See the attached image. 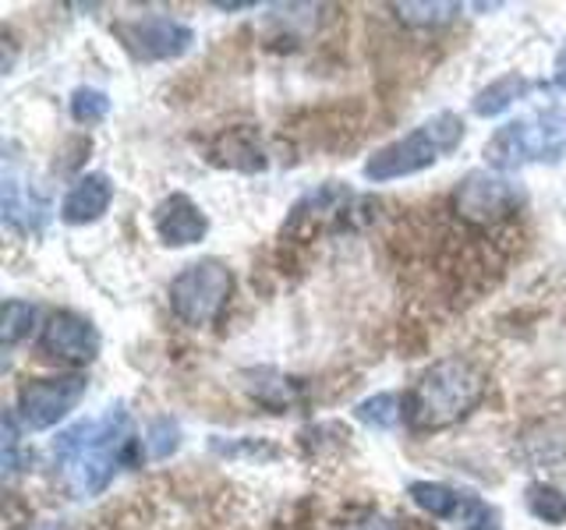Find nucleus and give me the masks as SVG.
Wrapping results in <instances>:
<instances>
[{
  "label": "nucleus",
  "instance_id": "nucleus-1",
  "mask_svg": "<svg viewBox=\"0 0 566 530\" xmlns=\"http://www.w3.org/2000/svg\"><path fill=\"white\" fill-rule=\"evenodd\" d=\"M132 414L124 406H111L96 421H78L53 442V456L64 474L67 488L78 499H93L106 485L114 481L117 467L132 456Z\"/></svg>",
  "mask_w": 566,
  "mask_h": 530
},
{
  "label": "nucleus",
  "instance_id": "nucleus-2",
  "mask_svg": "<svg viewBox=\"0 0 566 530\" xmlns=\"http://www.w3.org/2000/svg\"><path fill=\"white\" fill-rule=\"evenodd\" d=\"M485 393L482 368L468 358H447L424 368V375L407 393V421L418 432H439L464 421Z\"/></svg>",
  "mask_w": 566,
  "mask_h": 530
},
{
  "label": "nucleus",
  "instance_id": "nucleus-3",
  "mask_svg": "<svg viewBox=\"0 0 566 530\" xmlns=\"http://www.w3.org/2000/svg\"><path fill=\"white\" fill-rule=\"evenodd\" d=\"M460 141H464V120L450 110H442L424 124H418L415 131H407L403 138L376 149L365 159L361 170L368 181H376V184L400 181V177H411V173L436 167L442 156L460 146Z\"/></svg>",
  "mask_w": 566,
  "mask_h": 530
},
{
  "label": "nucleus",
  "instance_id": "nucleus-4",
  "mask_svg": "<svg viewBox=\"0 0 566 530\" xmlns=\"http://www.w3.org/2000/svg\"><path fill=\"white\" fill-rule=\"evenodd\" d=\"M485 159L500 173H513L531 163H559L566 159V114L542 110L503 124L489 138Z\"/></svg>",
  "mask_w": 566,
  "mask_h": 530
},
{
  "label": "nucleus",
  "instance_id": "nucleus-5",
  "mask_svg": "<svg viewBox=\"0 0 566 530\" xmlns=\"http://www.w3.org/2000/svg\"><path fill=\"white\" fill-rule=\"evenodd\" d=\"M234 290V276L223 262L217 258H202L185 265L181 273L170 283V308L181 318L185 326L199 329L217 322L220 311L227 308V297Z\"/></svg>",
  "mask_w": 566,
  "mask_h": 530
},
{
  "label": "nucleus",
  "instance_id": "nucleus-6",
  "mask_svg": "<svg viewBox=\"0 0 566 530\" xmlns=\"http://www.w3.org/2000/svg\"><path fill=\"white\" fill-rule=\"evenodd\" d=\"M524 188L521 181H513L510 173L500 170H471L464 181L453 191V212L460 220L478 223V226H492L506 216H513L524 205Z\"/></svg>",
  "mask_w": 566,
  "mask_h": 530
},
{
  "label": "nucleus",
  "instance_id": "nucleus-7",
  "mask_svg": "<svg viewBox=\"0 0 566 530\" xmlns=\"http://www.w3.org/2000/svg\"><path fill=\"white\" fill-rule=\"evenodd\" d=\"M407 495L418 509H424L436 520L457 523V530H500V509L489 506L482 495L460 491L453 485L439 481H411Z\"/></svg>",
  "mask_w": 566,
  "mask_h": 530
},
{
  "label": "nucleus",
  "instance_id": "nucleus-8",
  "mask_svg": "<svg viewBox=\"0 0 566 530\" xmlns=\"http://www.w3.org/2000/svg\"><path fill=\"white\" fill-rule=\"evenodd\" d=\"M85 375H53V379H32L18 389V417L25 428L43 432L64 421L85 396Z\"/></svg>",
  "mask_w": 566,
  "mask_h": 530
},
{
  "label": "nucleus",
  "instance_id": "nucleus-9",
  "mask_svg": "<svg viewBox=\"0 0 566 530\" xmlns=\"http://www.w3.org/2000/svg\"><path fill=\"white\" fill-rule=\"evenodd\" d=\"M114 32L138 61H177L195 43L191 25L167 14H146V18H132V22H117Z\"/></svg>",
  "mask_w": 566,
  "mask_h": 530
},
{
  "label": "nucleus",
  "instance_id": "nucleus-10",
  "mask_svg": "<svg viewBox=\"0 0 566 530\" xmlns=\"http://www.w3.org/2000/svg\"><path fill=\"white\" fill-rule=\"evenodd\" d=\"M40 347L50 358L88 364V361H96V353H99V332L88 318L75 311H53L40 332Z\"/></svg>",
  "mask_w": 566,
  "mask_h": 530
},
{
  "label": "nucleus",
  "instance_id": "nucleus-11",
  "mask_svg": "<svg viewBox=\"0 0 566 530\" xmlns=\"http://www.w3.org/2000/svg\"><path fill=\"white\" fill-rule=\"evenodd\" d=\"M0 194H4V199H0L4 202V223L11 230H18V234H25V237L43 234V226L50 223V199L18 177L11 159L4 163V184H0Z\"/></svg>",
  "mask_w": 566,
  "mask_h": 530
},
{
  "label": "nucleus",
  "instance_id": "nucleus-12",
  "mask_svg": "<svg viewBox=\"0 0 566 530\" xmlns=\"http://www.w3.org/2000/svg\"><path fill=\"white\" fill-rule=\"evenodd\" d=\"M153 226L159 241H164L167 247H188V244H199L206 237V212L195 205L188 194H170V199H164L156 205L153 212Z\"/></svg>",
  "mask_w": 566,
  "mask_h": 530
},
{
  "label": "nucleus",
  "instance_id": "nucleus-13",
  "mask_svg": "<svg viewBox=\"0 0 566 530\" xmlns=\"http://www.w3.org/2000/svg\"><path fill=\"white\" fill-rule=\"evenodd\" d=\"M350 199V191L344 184H318L315 191H308L305 199H301L294 209L287 223H283V234L287 237H312L318 234L329 220H336L344 212V202Z\"/></svg>",
  "mask_w": 566,
  "mask_h": 530
},
{
  "label": "nucleus",
  "instance_id": "nucleus-14",
  "mask_svg": "<svg viewBox=\"0 0 566 530\" xmlns=\"http://www.w3.org/2000/svg\"><path fill=\"white\" fill-rule=\"evenodd\" d=\"M114 202V184L106 173H85L78 177L71 191L64 194L61 202V220L71 226H85V223H96L106 209Z\"/></svg>",
  "mask_w": 566,
  "mask_h": 530
},
{
  "label": "nucleus",
  "instance_id": "nucleus-15",
  "mask_svg": "<svg viewBox=\"0 0 566 530\" xmlns=\"http://www.w3.org/2000/svg\"><path fill=\"white\" fill-rule=\"evenodd\" d=\"M531 88H535V82L513 71V75H503V78L489 82V85L482 88V93L474 96L471 110H474L478 117H500V114H506L517 99H524V96L531 93Z\"/></svg>",
  "mask_w": 566,
  "mask_h": 530
},
{
  "label": "nucleus",
  "instance_id": "nucleus-16",
  "mask_svg": "<svg viewBox=\"0 0 566 530\" xmlns=\"http://www.w3.org/2000/svg\"><path fill=\"white\" fill-rule=\"evenodd\" d=\"M403 414H407L403 400L394 396V393H376V396H368V400H361L358 406H354V417H358L361 424H368V428H376V432L397 428Z\"/></svg>",
  "mask_w": 566,
  "mask_h": 530
},
{
  "label": "nucleus",
  "instance_id": "nucleus-17",
  "mask_svg": "<svg viewBox=\"0 0 566 530\" xmlns=\"http://www.w3.org/2000/svg\"><path fill=\"white\" fill-rule=\"evenodd\" d=\"M35 326V305L29 300H4V318H0V343L14 347L18 340H25Z\"/></svg>",
  "mask_w": 566,
  "mask_h": 530
},
{
  "label": "nucleus",
  "instance_id": "nucleus-18",
  "mask_svg": "<svg viewBox=\"0 0 566 530\" xmlns=\"http://www.w3.org/2000/svg\"><path fill=\"white\" fill-rule=\"evenodd\" d=\"M527 509L545 523H563L566 520V491L545 485V481L527 485Z\"/></svg>",
  "mask_w": 566,
  "mask_h": 530
},
{
  "label": "nucleus",
  "instance_id": "nucleus-19",
  "mask_svg": "<svg viewBox=\"0 0 566 530\" xmlns=\"http://www.w3.org/2000/svg\"><path fill=\"white\" fill-rule=\"evenodd\" d=\"M106 114H111V96L103 88H75L71 93V117L78 124H99Z\"/></svg>",
  "mask_w": 566,
  "mask_h": 530
},
{
  "label": "nucleus",
  "instance_id": "nucleus-20",
  "mask_svg": "<svg viewBox=\"0 0 566 530\" xmlns=\"http://www.w3.org/2000/svg\"><path fill=\"white\" fill-rule=\"evenodd\" d=\"M394 11L407 25H439V22H450L460 8L457 4H397Z\"/></svg>",
  "mask_w": 566,
  "mask_h": 530
},
{
  "label": "nucleus",
  "instance_id": "nucleus-21",
  "mask_svg": "<svg viewBox=\"0 0 566 530\" xmlns=\"http://www.w3.org/2000/svg\"><path fill=\"white\" fill-rule=\"evenodd\" d=\"M177 424L170 421V417H159L153 428H149V435H146V446H149V456H156V459H164V456H170L174 449H177Z\"/></svg>",
  "mask_w": 566,
  "mask_h": 530
},
{
  "label": "nucleus",
  "instance_id": "nucleus-22",
  "mask_svg": "<svg viewBox=\"0 0 566 530\" xmlns=\"http://www.w3.org/2000/svg\"><path fill=\"white\" fill-rule=\"evenodd\" d=\"M18 446H22V428H18V414L8 411L4 414V477L22 470V456H18Z\"/></svg>",
  "mask_w": 566,
  "mask_h": 530
},
{
  "label": "nucleus",
  "instance_id": "nucleus-23",
  "mask_svg": "<svg viewBox=\"0 0 566 530\" xmlns=\"http://www.w3.org/2000/svg\"><path fill=\"white\" fill-rule=\"evenodd\" d=\"M350 530H397L389 520H382V517H371V520H361L358 527H350Z\"/></svg>",
  "mask_w": 566,
  "mask_h": 530
},
{
  "label": "nucleus",
  "instance_id": "nucleus-24",
  "mask_svg": "<svg viewBox=\"0 0 566 530\" xmlns=\"http://www.w3.org/2000/svg\"><path fill=\"white\" fill-rule=\"evenodd\" d=\"M556 85L566 93V46L556 53Z\"/></svg>",
  "mask_w": 566,
  "mask_h": 530
}]
</instances>
